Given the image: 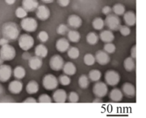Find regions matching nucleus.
Returning a JSON list of instances; mask_svg holds the SVG:
<instances>
[{"mask_svg": "<svg viewBox=\"0 0 146 118\" xmlns=\"http://www.w3.org/2000/svg\"><path fill=\"white\" fill-rule=\"evenodd\" d=\"M69 47V41L67 39L64 38V37L58 39L56 42V48L61 53H64L65 52H67Z\"/></svg>", "mask_w": 146, "mask_h": 118, "instance_id": "18", "label": "nucleus"}, {"mask_svg": "<svg viewBox=\"0 0 146 118\" xmlns=\"http://www.w3.org/2000/svg\"><path fill=\"white\" fill-rule=\"evenodd\" d=\"M8 90L14 95L19 94L23 90V83L19 80H13L9 84Z\"/></svg>", "mask_w": 146, "mask_h": 118, "instance_id": "14", "label": "nucleus"}, {"mask_svg": "<svg viewBox=\"0 0 146 118\" xmlns=\"http://www.w3.org/2000/svg\"><path fill=\"white\" fill-rule=\"evenodd\" d=\"M42 59L40 58V57H36V56H34V57L32 56V57L29 60V67L31 70H38L42 67Z\"/></svg>", "mask_w": 146, "mask_h": 118, "instance_id": "20", "label": "nucleus"}, {"mask_svg": "<svg viewBox=\"0 0 146 118\" xmlns=\"http://www.w3.org/2000/svg\"><path fill=\"white\" fill-rule=\"evenodd\" d=\"M67 93L63 89L56 90L53 93V100L56 103H64L67 100Z\"/></svg>", "mask_w": 146, "mask_h": 118, "instance_id": "15", "label": "nucleus"}, {"mask_svg": "<svg viewBox=\"0 0 146 118\" xmlns=\"http://www.w3.org/2000/svg\"><path fill=\"white\" fill-rule=\"evenodd\" d=\"M39 90V85L35 80H31L28 82L26 87V91L29 95H34L37 93Z\"/></svg>", "mask_w": 146, "mask_h": 118, "instance_id": "25", "label": "nucleus"}, {"mask_svg": "<svg viewBox=\"0 0 146 118\" xmlns=\"http://www.w3.org/2000/svg\"><path fill=\"white\" fill-rule=\"evenodd\" d=\"M116 50V47L114 44H113L112 42L110 43H106V44L104 47V51H105L106 52L109 54H113L115 52Z\"/></svg>", "mask_w": 146, "mask_h": 118, "instance_id": "39", "label": "nucleus"}, {"mask_svg": "<svg viewBox=\"0 0 146 118\" xmlns=\"http://www.w3.org/2000/svg\"><path fill=\"white\" fill-rule=\"evenodd\" d=\"M98 40H99V37H98V34L96 32H91L87 34L86 42L90 45H95L98 43Z\"/></svg>", "mask_w": 146, "mask_h": 118, "instance_id": "30", "label": "nucleus"}, {"mask_svg": "<svg viewBox=\"0 0 146 118\" xmlns=\"http://www.w3.org/2000/svg\"><path fill=\"white\" fill-rule=\"evenodd\" d=\"M112 12V8L109 6H105V7H103L102 9V13L105 15H108V14H111Z\"/></svg>", "mask_w": 146, "mask_h": 118, "instance_id": "44", "label": "nucleus"}, {"mask_svg": "<svg viewBox=\"0 0 146 118\" xmlns=\"http://www.w3.org/2000/svg\"><path fill=\"white\" fill-rule=\"evenodd\" d=\"M42 85L46 90H54L58 86V80L54 74H47L42 80Z\"/></svg>", "mask_w": 146, "mask_h": 118, "instance_id": "5", "label": "nucleus"}, {"mask_svg": "<svg viewBox=\"0 0 146 118\" xmlns=\"http://www.w3.org/2000/svg\"><path fill=\"white\" fill-rule=\"evenodd\" d=\"M123 66L125 70L127 72H132L135 70L136 64H135V60L132 58L131 57H128L124 60Z\"/></svg>", "mask_w": 146, "mask_h": 118, "instance_id": "26", "label": "nucleus"}, {"mask_svg": "<svg viewBox=\"0 0 146 118\" xmlns=\"http://www.w3.org/2000/svg\"><path fill=\"white\" fill-rule=\"evenodd\" d=\"M37 100L36 99H34V97H28V98L26 99L25 100H24V103H36Z\"/></svg>", "mask_w": 146, "mask_h": 118, "instance_id": "49", "label": "nucleus"}, {"mask_svg": "<svg viewBox=\"0 0 146 118\" xmlns=\"http://www.w3.org/2000/svg\"><path fill=\"white\" fill-rule=\"evenodd\" d=\"M101 76H102V73L100 70H92L89 72L88 77L91 81L96 82H98L101 80Z\"/></svg>", "mask_w": 146, "mask_h": 118, "instance_id": "29", "label": "nucleus"}, {"mask_svg": "<svg viewBox=\"0 0 146 118\" xmlns=\"http://www.w3.org/2000/svg\"><path fill=\"white\" fill-rule=\"evenodd\" d=\"M67 98L68 99V101L70 103H78L79 101V96H78V93H76V92H71L68 94V96H67Z\"/></svg>", "mask_w": 146, "mask_h": 118, "instance_id": "40", "label": "nucleus"}, {"mask_svg": "<svg viewBox=\"0 0 146 118\" xmlns=\"http://www.w3.org/2000/svg\"><path fill=\"white\" fill-rule=\"evenodd\" d=\"M9 41L8 40H7L6 38L4 37H2L1 39H0V46H3V45H5V44H9Z\"/></svg>", "mask_w": 146, "mask_h": 118, "instance_id": "48", "label": "nucleus"}, {"mask_svg": "<svg viewBox=\"0 0 146 118\" xmlns=\"http://www.w3.org/2000/svg\"><path fill=\"white\" fill-rule=\"evenodd\" d=\"M119 31L121 35L124 36V37H127L131 34V29L127 25H121L119 28Z\"/></svg>", "mask_w": 146, "mask_h": 118, "instance_id": "43", "label": "nucleus"}, {"mask_svg": "<svg viewBox=\"0 0 146 118\" xmlns=\"http://www.w3.org/2000/svg\"><path fill=\"white\" fill-rule=\"evenodd\" d=\"M36 11V16L38 19L46 21L50 17V9L45 5H38Z\"/></svg>", "mask_w": 146, "mask_h": 118, "instance_id": "11", "label": "nucleus"}, {"mask_svg": "<svg viewBox=\"0 0 146 118\" xmlns=\"http://www.w3.org/2000/svg\"><path fill=\"white\" fill-rule=\"evenodd\" d=\"M64 60L58 54H55V55L52 56L49 60V66L51 69L54 71H60L62 70L63 66L64 64Z\"/></svg>", "mask_w": 146, "mask_h": 118, "instance_id": "9", "label": "nucleus"}, {"mask_svg": "<svg viewBox=\"0 0 146 118\" xmlns=\"http://www.w3.org/2000/svg\"><path fill=\"white\" fill-rule=\"evenodd\" d=\"M96 62L101 65H106L111 61V57L108 53L106 52L104 50H98L96 52L95 54Z\"/></svg>", "mask_w": 146, "mask_h": 118, "instance_id": "12", "label": "nucleus"}, {"mask_svg": "<svg viewBox=\"0 0 146 118\" xmlns=\"http://www.w3.org/2000/svg\"><path fill=\"white\" fill-rule=\"evenodd\" d=\"M62 70L64 74L68 76H73L76 73V67L71 62L64 63Z\"/></svg>", "mask_w": 146, "mask_h": 118, "instance_id": "23", "label": "nucleus"}, {"mask_svg": "<svg viewBox=\"0 0 146 118\" xmlns=\"http://www.w3.org/2000/svg\"><path fill=\"white\" fill-rule=\"evenodd\" d=\"M123 19L125 25L133 27L136 24V14L133 11H125L123 14Z\"/></svg>", "mask_w": 146, "mask_h": 118, "instance_id": "17", "label": "nucleus"}, {"mask_svg": "<svg viewBox=\"0 0 146 118\" xmlns=\"http://www.w3.org/2000/svg\"><path fill=\"white\" fill-rule=\"evenodd\" d=\"M37 39L39 40L41 42L45 43L48 41V34L45 31H41L38 34V36H37Z\"/></svg>", "mask_w": 146, "mask_h": 118, "instance_id": "41", "label": "nucleus"}, {"mask_svg": "<svg viewBox=\"0 0 146 118\" xmlns=\"http://www.w3.org/2000/svg\"><path fill=\"white\" fill-rule=\"evenodd\" d=\"M131 57H132V58H133L134 60H135V59H136V44L133 46L132 49H131Z\"/></svg>", "mask_w": 146, "mask_h": 118, "instance_id": "47", "label": "nucleus"}, {"mask_svg": "<svg viewBox=\"0 0 146 118\" xmlns=\"http://www.w3.org/2000/svg\"><path fill=\"white\" fill-rule=\"evenodd\" d=\"M123 95L128 98H133L136 95V90H135V86L130 82H125L122 85L121 88Z\"/></svg>", "mask_w": 146, "mask_h": 118, "instance_id": "13", "label": "nucleus"}, {"mask_svg": "<svg viewBox=\"0 0 146 118\" xmlns=\"http://www.w3.org/2000/svg\"><path fill=\"white\" fill-rule=\"evenodd\" d=\"M108 88L106 83L104 82H96L93 87V93L96 97L103 98L108 94Z\"/></svg>", "mask_w": 146, "mask_h": 118, "instance_id": "8", "label": "nucleus"}, {"mask_svg": "<svg viewBox=\"0 0 146 118\" xmlns=\"http://www.w3.org/2000/svg\"><path fill=\"white\" fill-rule=\"evenodd\" d=\"M57 2L60 7H66L69 4L70 0H57Z\"/></svg>", "mask_w": 146, "mask_h": 118, "instance_id": "45", "label": "nucleus"}, {"mask_svg": "<svg viewBox=\"0 0 146 118\" xmlns=\"http://www.w3.org/2000/svg\"><path fill=\"white\" fill-rule=\"evenodd\" d=\"M34 53H35V56H36V57H40L41 59L46 58L48 55V49L43 44H38L36 47Z\"/></svg>", "mask_w": 146, "mask_h": 118, "instance_id": "24", "label": "nucleus"}, {"mask_svg": "<svg viewBox=\"0 0 146 118\" xmlns=\"http://www.w3.org/2000/svg\"><path fill=\"white\" fill-rule=\"evenodd\" d=\"M38 102L40 103H51L52 100L48 95L42 94L38 97Z\"/></svg>", "mask_w": 146, "mask_h": 118, "instance_id": "42", "label": "nucleus"}, {"mask_svg": "<svg viewBox=\"0 0 146 118\" xmlns=\"http://www.w3.org/2000/svg\"><path fill=\"white\" fill-rule=\"evenodd\" d=\"M1 33L3 37L9 41H14L19 37L20 29L18 24L13 21L4 23L1 27Z\"/></svg>", "mask_w": 146, "mask_h": 118, "instance_id": "1", "label": "nucleus"}, {"mask_svg": "<svg viewBox=\"0 0 146 118\" xmlns=\"http://www.w3.org/2000/svg\"><path fill=\"white\" fill-rule=\"evenodd\" d=\"M12 74V69L11 66L8 64H1L0 65V82H7L11 78Z\"/></svg>", "mask_w": 146, "mask_h": 118, "instance_id": "10", "label": "nucleus"}, {"mask_svg": "<svg viewBox=\"0 0 146 118\" xmlns=\"http://www.w3.org/2000/svg\"><path fill=\"white\" fill-rule=\"evenodd\" d=\"M19 46L24 51H28L33 47L34 44V40L31 35L23 34L19 37Z\"/></svg>", "mask_w": 146, "mask_h": 118, "instance_id": "4", "label": "nucleus"}, {"mask_svg": "<svg viewBox=\"0 0 146 118\" xmlns=\"http://www.w3.org/2000/svg\"><path fill=\"white\" fill-rule=\"evenodd\" d=\"M104 23L111 31H118L121 26V19L115 14H110L107 15L106 19L104 20Z\"/></svg>", "mask_w": 146, "mask_h": 118, "instance_id": "2", "label": "nucleus"}, {"mask_svg": "<svg viewBox=\"0 0 146 118\" xmlns=\"http://www.w3.org/2000/svg\"><path fill=\"white\" fill-rule=\"evenodd\" d=\"M112 11H113L115 15L122 16L125 12V7L123 4L118 3V4H115V5H113L112 8Z\"/></svg>", "mask_w": 146, "mask_h": 118, "instance_id": "32", "label": "nucleus"}, {"mask_svg": "<svg viewBox=\"0 0 146 118\" xmlns=\"http://www.w3.org/2000/svg\"><path fill=\"white\" fill-rule=\"evenodd\" d=\"M15 15L17 18L24 19L27 17V15H28V12H27V11H26L22 7H19L16 9Z\"/></svg>", "mask_w": 146, "mask_h": 118, "instance_id": "38", "label": "nucleus"}, {"mask_svg": "<svg viewBox=\"0 0 146 118\" xmlns=\"http://www.w3.org/2000/svg\"><path fill=\"white\" fill-rule=\"evenodd\" d=\"M67 23L71 28L76 30L79 28L82 25V19L79 16L76 14H71L67 19Z\"/></svg>", "mask_w": 146, "mask_h": 118, "instance_id": "16", "label": "nucleus"}, {"mask_svg": "<svg viewBox=\"0 0 146 118\" xmlns=\"http://www.w3.org/2000/svg\"><path fill=\"white\" fill-rule=\"evenodd\" d=\"M31 57H32V56H31V54L27 51L24 52L22 54V55H21V57H22L23 60H29Z\"/></svg>", "mask_w": 146, "mask_h": 118, "instance_id": "46", "label": "nucleus"}, {"mask_svg": "<svg viewBox=\"0 0 146 118\" xmlns=\"http://www.w3.org/2000/svg\"><path fill=\"white\" fill-rule=\"evenodd\" d=\"M4 60H3L1 57H0V65H1V64H4Z\"/></svg>", "mask_w": 146, "mask_h": 118, "instance_id": "54", "label": "nucleus"}, {"mask_svg": "<svg viewBox=\"0 0 146 118\" xmlns=\"http://www.w3.org/2000/svg\"><path fill=\"white\" fill-rule=\"evenodd\" d=\"M22 7L28 12L34 11L38 6V0H23Z\"/></svg>", "mask_w": 146, "mask_h": 118, "instance_id": "19", "label": "nucleus"}, {"mask_svg": "<svg viewBox=\"0 0 146 118\" xmlns=\"http://www.w3.org/2000/svg\"><path fill=\"white\" fill-rule=\"evenodd\" d=\"M93 102L95 103H103V100H102V98H100V97H96V98L93 100Z\"/></svg>", "mask_w": 146, "mask_h": 118, "instance_id": "50", "label": "nucleus"}, {"mask_svg": "<svg viewBox=\"0 0 146 118\" xmlns=\"http://www.w3.org/2000/svg\"><path fill=\"white\" fill-rule=\"evenodd\" d=\"M78 85L81 89L88 88L90 84V80L86 74H82L78 79Z\"/></svg>", "mask_w": 146, "mask_h": 118, "instance_id": "31", "label": "nucleus"}, {"mask_svg": "<svg viewBox=\"0 0 146 118\" xmlns=\"http://www.w3.org/2000/svg\"><path fill=\"white\" fill-rule=\"evenodd\" d=\"M67 54L68 57L71 60H76L80 55V51L77 47H70L67 50Z\"/></svg>", "mask_w": 146, "mask_h": 118, "instance_id": "33", "label": "nucleus"}, {"mask_svg": "<svg viewBox=\"0 0 146 118\" xmlns=\"http://www.w3.org/2000/svg\"><path fill=\"white\" fill-rule=\"evenodd\" d=\"M92 26L94 29L96 30H101L104 29V26H105V23H104V20L101 17H96L93 20Z\"/></svg>", "mask_w": 146, "mask_h": 118, "instance_id": "34", "label": "nucleus"}, {"mask_svg": "<svg viewBox=\"0 0 146 118\" xmlns=\"http://www.w3.org/2000/svg\"><path fill=\"white\" fill-rule=\"evenodd\" d=\"M84 62L87 66H92L95 64L96 60L95 57L92 54H86L84 57Z\"/></svg>", "mask_w": 146, "mask_h": 118, "instance_id": "36", "label": "nucleus"}, {"mask_svg": "<svg viewBox=\"0 0 146 118\" xmlns=\"http://www.w3.org/2000/svg\"><path fill=\"white\" fill-rule=\"evenodd\" d=\"M99 37L102 42L105 43H110L113 42L114 40H115V36H114L113 33L111 30H104L101 32L99 34Z\"/></svg>", "mask_w": 146, "mask_h": 118, "instance_id": "21", "label": "nucleus"}, {"mask_svg": "<svg viewBox=\"0 0 146 118\" xmlns=\"http://www.w3.org/2000/svg\"><path fill=\"white\" fill-rule=\"evenodd\" d=\"M13 74L17 80H22L26 75V70L21 66H17L14 68V71H13Z\"/></svg>", "mask_w": 146, "mask_h": 118, "instance_id": "28", "label": "nucleus"}, {"mask_svg": "<svg viewBox=\"0 0 146 118\" xmlns=\"http://www.w3.org/2000/svg\"><path fill=\"white\" fill-rule=\"evenodd\" d=\"M58 83L61 84L63 86H68L71 84V78H70L69 76L66 75V74H61L58 77Z\"/></svg>", "mask_w": 146, "mask_h": 118, "instance_id": "35", "label": "nucleus"}, {"mask_svg": "<svg viewBox=\"0 0 146 118\" xmlns=\"http://www.w3.org/2000/svg\"><path fill=\"white\" fill-rule=\"evenodd\" d=\"M4 87H3L2 84L0 83V95H1L4 94Z\"/></svg>", "mask_w": 146, "mask_h": 118, "instance_id": "52", "label": "nucleus"}, {"mask_svg": "<svg viewBox=\"0 0 146 118\" xmlns=\"http://www.w3.org/2000/svg\"><path fill=\"white\" fill-rule=\"evenodd\" d=\"M69 31V29H68V27L65 24H61L58 25V27H57V34H59V35H66L68 32Z\"/></svg>", "mask_w": 146, "mask_h": 118, "instance_id": "37", "label": "nucleus"}, {"mask_svg": "<svg viewBox=\"0 0 146 118\" xmlns=\"http://www.w3.org/2000/svg\"><path fill=\"white\" fill-rule=\"evenodd\" d=\"M104 78H105V81L107 85L114 87L120 82L121 76H120L119 73L115 70H108L107 72H106Z\"/></svg>", "mask_w": 146, "mask_h": 118, "instance_id": "6", "label": "nucleus"}, {"mask_svg": "<svg viewBox=\"0 0 146 118\" xmlns=\"http://www.w3.org/2000/svg\"><path fill=\"white\" fill-rule=\"evenodd\" d=\"M16 0H5V2L7 3L8 5H12L15 3Z\"/></svg>", "mask_w": 146, "mask_h": 118, "instance_id": "51", "label": "nucleus"}, {"mask_svg": "<svg viewBox=\"0 0 146 118\" xmlns=\"http://www.w3.org/2000/svg\"><path fill=\"white\" fill-rule=\"evenodd\" d=\"M16 50L14 47L7 44L1 46L0 49V57L4 61H11L16 57Z\"/></svg>", "mask_w": 146, "mask_h": 118, "instance_id": "3", "label": "nucleus"}, {"mask_svg": "<svg viewBox=\"0 0 146 118\" xmlns=\"http://www.w3.org/2000/svg\"><path fill=\"white\" fill-rule=\"evenodd\" d=\"M21 27L27 32H34L38 27V23L35 19L25 17L21 21Z\"/></svg>", "mask_w": 146, "mask_h": 118, "instance_id": "7", "label": "nucleus"}, {"mask_svg": "<svg viewBox=\"0 0 146 118\" xmlns=\"http://www.w3.org/2000/svg\"><path fill=\"white\" fill-rule=\"evenodd\" d=\"M41 1L44 3H46V4H50V3H52L54 0H41Z\"/></svg>", "mask_w": 146, "mask_h": 118, "instance_id": "53", "label": "nucleus"}, {"mask_svg": "<svg viewBox=\"0 0 146 118\" xmlns=\"http://www.w3.org/2000/svg\"><path fill=\"white\" fill-rule=\"evenodd\" d=\"M66 35L68 37V40L71 42L77 43L81 40V34L78 31L75 30H69Z\"/></svg>", "mask_w": 146, "mask_h": 118, "instance_id": "27", "label": "nucleus"}, {"mask_svg": "<svg viewBox=\"0 0 146 118\" xmlns=\"http://www.w3.org/2000/svg\"><path fill=\"white\" fill-rule=\"evenodd\" d=\"M110 100L114 103H119L122 101L123 98V94L122 91L118 88H114L110 92L109 94Z\"/></svg>", "mask_w": 146, "mask_h": 118, "instance_id": "22", "label": "nucleus"}]
</instances>
